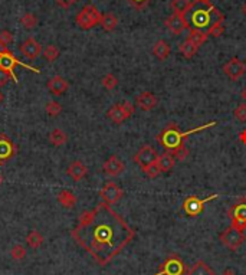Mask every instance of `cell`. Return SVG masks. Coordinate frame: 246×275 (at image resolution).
<instances>
[{
    "label": "cell",
    "mask_w": 246,
    "mask_h": 275,
    "mask_svg": "<svg viewBox=\"0 0 246 275\" xmlns=\"http://www.w3.org/2000/svg\"><path fill=\"white\" fill-rule=\"evenodd\" d=\"M71 236L99 266H105L134 239L136 231L111 204L101 202L92 211L79 215Z\"/></svg>",
    "instance_id": "6da1fadb"
},
{
    "label": "cell",
    "mask_w": 246,
    "mask_h": 275,
    "mask_svg": "<svg viewBox=\"0 0 246 275\" xmlns=\"http://www.w3.org/2000/svg\"><path fill=\"white\" fill-rule=\"evenodd\" d=\"M217 121H210L205 124V125L195 127V128L189 130V131L183 132L176 122H168L167 125L157 134V142L166 149V152L173 154V157L176 160L183 162L189 157V149L186 147L187 137L192 135V134H196V132L209 130L212 127H215Z\"/></svg>",
    "instance_id": "7a4b0ae2"
},
{
    "label": "cell",
    "mask_w": 246,
    "mask_h": 275,
    "mask_svg": "<svg viewBox=\"0 0 246 275\" xmlns=\"http://www.w3.org/2000/svg\"><path fill=\"white\" fill-rule=\"evenodd\" d=\"M187 23L193 29L207 32L217 22H225V15L212 3V0H192L184 13Z\"/></svg>",
    "instance_id": "3957f363"
},
{
    "label": "cell",
    "mask_w": 246,
    "mask_h": 275,
    "mask_svg": "<svg viewBox=\"0 0 246 275\" xmlns=\"http://www.w3.org/2000/svg\"><path fill=\"white\" fill-rule=\"evenodd\" d=\"M101 18H102V13L97 9V6L94 5H85L78 15L75 18V22H77V26L82 31H89L95 26H98L101 23Z\"/></svg>",
    "instance_id": "277c9868"
},
{
    "label": "cell",
    "mask_w": 246,
    "mask_h": 275,
    "mask_svg": "<svg viewBox=\"0 0 246 275\" xmlns=\"http://www.w3.org/2000/svg\"><path fill=\"white\" fill-rule=\"evenodd\" d=\"M20 65V66H23V68H26V70H29V71L36 72V74H39V70H36V68H33V66H30V65H26V63H23L22 61H19L12 51H9L8 48H5L3 51L0 52V70L2 71H5L6 74H9L10 77H12V81L18 82V75L15 74V68Z\"/></svg>",
    "instance_id": "5b68a950"
},
{
    "label": "cell",
    "mask_w": 246,
    "mask_h": 275,
    "mask_svg": "<svg viewBox=\"0 0 246 275\" xmlns=\"http://www.w3.org/2000/svg\"><path fill=\"white\" fill-rule=\"evenodd\" d=\"M227 216L230 219V226L239 231H246V197L237 199V202L232 204L227 211Z\"/></svg>",
    "instance_id": "8992f818"
},
{
    "label": "cell",
    "mask_w": 246,
    "mask_h": 275,
    "mask_svg": "<svg viewBox=\"0 0 246 275\" xmlns=\"http://www.w3.org/2000/svg\"><path fill=\"white\" fill-rule=\"evenodd\" d=\"M217 197H219V194H210V196H207L205 199H200L197 196H190V197L184 199L181 208H183V211H184V214L187 216L196 218L200 214H203L206 203L212 202V200H216Z\"/></svg>",
    "instance_id": "52a82bcc"
},
{
    "label": "cell",
    "mask_w": 246,
    "mask_h": 275,
    "mask_svg": "<svg viewBox=\"0 0 246 275\" xmlns=\"http://www.w3.org/2000/svg\"><path fill=\"white\" fill-rule=\"evenodd\" d=\"M186 265L180 255L170 254L154 275H186Z\"/></svg>",
    "instance_id": "ba28073f"
},
{
    "label": "cell",
    "mask_w": 246,
    "mask_h": 275,
    "mask_svg": "<svg viewBox=\"0 0 246 275\" xmlns=\"http://www.w3.org/2000/svg\"><path fill=\"white\" fill-rule=\"evenodd\" d=\"M219 239H220L222 244L226 246L227 249H230V251H237L246 241V236L245 232L239 231V229L233 228V226H229V228H226L222 234L219 235Z\"/></svg>",
    "instance_id": "9c48e42d"
},
{
    "label": "cell",
    "mask_w": 246,
    "mask_h": 275,
    "mask_svg": "<svg viewBox=\"0 0 246 275\" xmlns=\"http://www.w3.org/2000/svg\"><path fill=\"white\" fill-rule=\"evenodd\" d=\"M134 111H136L134 104H131L130 101L118 102V104H114L107 111V117L115 124H122L134 114Z\"/></svg>",
    "instance_id": "30bf717a"
},
{
    "label": "cell",
    "mask_w": 246,
    "mask_h": 275,
    "mask_svg": "<svg viewBox=\"0 0 246 275\" xmlns=\"http://www.w3.org/2000/svg\"><path fill=\"white\" fill-rule=\"evenodd\" d=\"M99 196H101L102 202H105L107 204H115L118 203L119 200L122 199L124 190L117 183L107 182V183L102 186V189L99 190Z\"/></svg>",
    "instance_id": "8fae6325"
},
{
    "label": "cell",
    "mask_w": 246,
    "mask_h": 275,
    "mask_svg": "<svg viewBox=\"0 0 246 275\" xmlns=\"http://www.w3.org/2000/svg\"><path fill=\"white\" fill-rule=\"evenodd\" d=\"M158 154L157 152L154 150V147H151L150 144H146V146H143L140 150H138L137 153L134 154V157H133V160H134V163L137 164L141 167V170L143 169H146L147 166L150 164H153L156 160H157Z\"/></svg>",
    "instance_id": "7c38bea8"
},
{
    "label": "cell",
    "mask_w": 246,
    "mask_h": 275,
    "mask_svg": "<svg viewBox=\"0 0 246 275\" xmlns=\"http://www.w3.org/2000/svg\"><path fill=\"white\" fill-rule=\"evenodd\" d=\"M164 26H166L173 35H181L186 29L190 28L189 23H187L186 18H184V15H181V13H174V12H173V15H170L167 19L164 21Z\"/></svg>",
    "instance_id": "4fadbf2b"
},
{
    "label": "cell",
    "mask_w": 246,
    "mask_h": 275,
    "mask_svg": "<svg viewBox=\"0 0 246 275\" xmlns=\"http://www.w3.org/2000/svg\"><path fill=\"white\" fill-rule=\"evenodd\" d=\"M246 71V63L240 61L239 58H232L223 65V72L230 81H237L243 77Z\"/></svg>",
    "instance_id": "5bb4252c"
},
{
    "label": "cell",
    "mask_w": 246,
    "mask_h": 275,
    "mask_svg": "<svg viewBox=\"0 0 246 275\" xmlns=\"http://www.w3.org/2000/svg\"><path fill=\"white\" fill-rule=\"evenodd\" d=\"M126 170V166L122 163V160L119 159L118 156L112 154L111 157H108L105 160V163L102 166V172L104 174H107L109 177H117L119 174Z\"/></svg>",
    "instance_id": "9a60e30c"
},
{
    "label": "cell",
    "mask_w": 246,
    "mask_h": 275,
    "mask_svg": "<svg viewBox=\"0 0 246 275\" xmlns=\"http://www.w3.org/2000/svg\"><path fill=\"white\" fill-rule=\"evenodd\" d=\"M16 146L10 140L6 134H0V164L6 163L16 154Z\"/></svg>",
    "instance_id": "2e32d148"
},
{
    "label": "cell",
    "mask_w": 246,
    "mask_h": 275,
    "mask_svg": "<svg viewBox=\"0 0 246 275\" xmlns=\"http://www.w3.org/2000/svg\"><path fill=\"white\" fill-rule=\"evenodd\" d=\"M19 51L22 52V55H25L28 59L33 61L42 53V45L36 41L35 38H28L26 41L23 42L19 46Z\"/></svg>",
    "instance_id": "e0dca14e"
},
{
    "label": "cell",
    "mask_w": 246,
    "mask_h": 275,
    "mask_svg": "<svg viewBox=\"0 0 246 275\" xmlns=\"http://www.w3.org/2000/svg\"><path fill=\"white\" fill-rule=\"evenodd\" d=\"M46 87H48V90H49L52 95L60 97V95H64L65 92L68 91L69 82L65 78H62L60 75H55L48 81Z\"/></svg>",
    "instance_id": "ac0fdd59"
},
{
    "label": "cell",
    "mask_w": 246,
    "mask_h": 275,
    "mask_svg": "<svg viewBox=\"0 0 246 275\" xmlns=\"http://www.w3.org/2000/svg\"><path fill=\"white\" fill-rule=\"evenodd\" d=\"M67 173H68V176L74 180V182H79V180H82V179L87 177V174H88V167L82 163V162L75 160V162H72V163L68 166Z\"/></svg>",
    "instance_id": "d6986e66"
},
{
    "label": "cell",
    "mask_w": 246,
    "mask_h": 275,
    "mask_svg": "<svg viewBox=\"0 0 246 275\" xmlns=\"http://www.w3.org/2000/svg\"><path fill=\"white\" fill-rule=\"evenodd\" d=\"M136 104L143 110V111H151L158 104V98L150 91L141 92L136 100Z\"/></svg>",
    "instance_id": "ffe728a7"
},
{
    "label": "cell",
    "mask_w": 246,
    "mask_h": 275,
    "mask_svg": "<svg viewBox=\"0 0 246 275\" xmlns=\"http://www.w3.org/2000/svg\"><path fill=\"white\" fill-rule=\"evenodd\" d=\"M156 164L158 166V169H160V172H161V173H167V172H170V170L174 167V164H176V159L173 157V154L171 153L164 152L163 154H158L157 160H156Z\"/></svg>",
    "instance_id": "44dd1931"
},
{
    "label": "cell",
    "mask_w": 246,
    "mask_h": 275,
    "mask_svg": "<svg viewBox=\"0 0 246 275\" xmlns=\"http://www.w3.org/2000/svg\"><path fill=\"white\" fill-rule=\"evenodd\" d=\"M170 53H171V46H170L168 42L160 39V41H157L153 45V55L157 58L158 61L167 59L168 56H170Z\"/></svg>",
    "instance_id": "7402d4cb"
},
{
    "label": "cell",
    "mask_w": 246,
    "mask_h": 275,
    "mask_svg": "<svg viewBox=\"0 0 246 275\" xmlns=\"http://www.w3.org/2000/svg\"><path fill=\"white\" fill-rule=\"evenodd\" d=\"M56 200H58L64 208H67V209H74L75 204H77V196L72 193L71 190H68V189H64V190H60L59 193L56 194Z\"/></svg>",
    "instance_id": "603a6c76"
},
{
    "label": "cell",
    "mask_w": 246,
    "mask_h": 275,
    "mask_svg": "<svg viewBox=\"0 0 246 275\" xmlns=\"http://www.w3.org/2000/svg\"><path fill=\"white\" fill-rule=\"evenodd\" d=\"M186 39L192 42L193 45H196L197 48H200V46L209 39V33L205 31H200V29H193V28H190Z\"/></svg>",
    "instance_id": "cb8c5ba5"
},
{
    "label": "cell",
    "mask_w": 246,
    "mask_h": 275,
    "mask_svg": "<svg viewBox=\"0 0 246 275\" xmlns=\"http://www.w3.org/2000/svg\"><path fill=\"white\" fill-rule=\"evenodd\" d=\"M186 275H216L215 271L205 262V261H197L195 265L186 272Z\"/></svg>",
    "instance_id": "d4e9b609"
},
{
    "label": "cell",
    "mask_w": 246,
    "mask_h": 275,
    "mask_svg": "<svg viewBox=\"0 0 246 275\" xmlns=\"http://www.w3.org/2000/svg\"><path fill=\"white\" fill-rule=\"evenodd\" d=\"M49 142L52 146L60 147V146H64V144L68 142V134L64 131V130H60V128H53L49 132Z\"/></svg>",
    "instance_id": "484cf974"
},
{
    "label": "cell",
    "mask_w": 246,
    "mask_h": 275,
    "mask_svg": "<svg viewBox=\"0 0 246 275\" xmlns=\"http://www.w3.org/2000/svg\"><path fill=\"white\" fill-rule=\"evenodd\" d=\"M99 25L102 26V29L105 32H112L118 25V18L114 13H104Z\"/></svg>",
    "instance_id": "4316f807"
},
{
    "label": "cell",
    "mask_w": 246,
    "mask_h": 275,
    "mask_svg": "<svg viewBox=\"0 0 246 275\" xmlns=\"http://www.w3.org/2000/svg\"><path fill=\"white\" fill-rule=\"evenodd\" d=\"M43 235L40 234L39 231H36V229H33V231H30L29 234L26 235V244L29 248L32 249H38L42 246L43 244Z\"/></svg>",
    "instance_id": "83f0119b"
},
{
    "label": "cell",
    "mask_w": 246,
    "mask_h": 275,
    "mask_svg": "<svg viewBox=\"0 0 246 275\" xmlns=\"http://www.w3.org/2000/svg\"><path fill=\"white\" fill-rule=\"evenodd\" d=\"M197 49H199V48H197L196 45H193L192 42L187 41V39L178 45V51H180V53H181L186 59H192V58L196 55Z\"/></svg>",
    "instance_id": "f1b7e54d"
},
{
    "label": "cell",
    "mask_w": 246,
    "mask_h": 275,
    "mask_svg": "<svg viewBox=\"0 0 246 275\" xmlns=\"http://www.w3.org/2000/svg\"><path fill=\"white\" fill-rule=\"evenodd\" d=\"M20 23H22V26L25 28V29H33V28H36V25H38V18L33 15V13H25L22 18H20Z\"/></svg>",
    "instance_id": "f546056e"
},
{
    "label": "cell",
    "mask_w": 246,
    "mask_h": 275,
    "mask_svg": "<svg viewBox=\"0 0 246 275\" xmlns=\"http://www.w3.org/2000/svg\"><path fill=\"white\" fill-rule=\"evenodd\" d=\"M42 53H43V58L48 62H55L59 58L60 55L59 49H58L55 45H48V46L42 51Z\"/></svg>",
    "instance_id": "4dcf8cb0"
},
{
    "label": "cell",
    "mask_w": 246,
    "mask_h": 275,
    "mask_svg": "<svg viewBox=\"0 0 246 275\" xmlns=\"http://www.w3.org/2000/svg\"><path fill=\"white\" fill-rule=\"evenodd\" d=\"M190 3H192V0H171V9L174 13L184 15L190 8Z\"/></svg>",
    "instance_id": "1f68e13d"
},
{
    "label": "cell",
    "mask_w": 246,
    "mask_h": 275,
    "mask_svg": "<svg viewBox=\"0 0 246 275\" xmlns=\"http://www.w3.org/2000/svg\"><path fill=\"white\" fill-rule=\"evenodd\" d=\"M101 84H102V87H104L105 90L112 91V90H115V88H117V85H118V80H117V77H115L114 74H107V75H104V77H102Z\"/></svg>",
    "instance_id": "d6a6232c"
},
{
    "label": "cell",
    "mask_w": 246,
    "mask_h": 275,
    "mask_svg": "<svg viewBox=\"0 0 246 275\" xmlns=\"http://www.w3.org/2000/svg\"><path fill=\"white\" fill-rule=\"evenodd\" d=\"M45 111L48 112L49 117H58L62 112V105L58 101H49L45 105Z\"/></svg>",
    "instance_id": "836d02e7"
},
{
    "label": "cell",
    "mask_w": 246,
    "mask_h": 275,
    "mask_svg": "<svg viewBox=\"0 0 246 275\" xmlns=\"http://www.w3.org/2000/svg\"><path fill=\"white\" fill-rule=\"evenodd\" d=\"M10 256L16 261H22L25 256H26V248L23 245H15L12 249H10Z\"/></svg>",
    "instance_id": "e575fe53"
},
{
    "label": "cell",
    "mask_w": 246,
    "mask_h": 275,
    "mask_svg": "<svg viewBox=\"0 0 246 275\" xmlns=\"http://www.w3.org/2000/svg\"><path fill=\"white\" fill-rule=\"evenodd\" d=\"M207 33H209V36L220 38V36L225 33V25H223V22H217V23H215V25L207 31Z\"/></svg>",
    "instance_id": "d590c367"
},
{
    "label": "cell",
    "mask_w": 246,
    "mask_h": 275,
    "mask_svg": "<svg viewBox=\"0 0 246 275\" xmlns=\"http://www.w3.org/2000/svg\"><path fill=\"white\" fill-rule=\"evenodd\" d=\"M143 172L146 173V176H147L148 179H156V177H158V176L161 174L160 169H158V166L156 164V162H154L153 164H150V166H147L146 169H143Z\"/></svg>",
    "instance_id": "8d00e7d4"
},
{
    "label": "cell",
    "mask_w": 246,
    "mask_h": 275,
    "mask_svg": "<svg viewBox=\"0 0 246 275\" xmlns=\"http://www.w3.org/2000/svg\"><path fill=\"white\" fill-rule=\"evenodd\" d=\"M12 42H13V35H12V32L9 31L0 32V45H2V48H3V49H5V48H8Z\"/></svg>",
    "instance_id": "74e56055"
},
{
    "label": "cell",
    "mask_w": 246,
    "mask_h": 275,
    "mask_svg": "<svg viewBox=\"0 0 246 275\" xmlns=\"http://www.w3.org/2000/svg\"><path fill=\"white\" fill-rule=\"evenodd\" d=\"M233 115L236 118L237 121L240 122H246V102L245 104H239L235 111H233Z\"/></svg>",
    "instance_id": "f35d334b"
},
{
    "label": "cell",
    "mask_w": 246,
    "mask_h": 275,
    "mask_svg": "<svg viewBox=\"0 0 246 275\" xmlns=\"http://www.w3.org/2000/svg\"><path fill=\"white\" fill-rule=\"evenodd\" d=\"M127 2L134 9H137V11H143L148 3H150V0H127Z\"/></svg>",
    "instance_id": "ab89813d"
},
{
    "label": "cell",
    "mask_w": 246,
    "mask_h": 275,
    "mask_svg": "<svg viewBox=\"0 0 246 275\" xmlns=\"http://www.w3.org/2000/svg\"><path fill=\"white\" fill-rule=\"evenodd\" d=\"M78 0H55V3L62 8V9H69V8H72L75 3H77Z\"/></svg>",
    "instance_id": "60d3db41"
},
{
    "label": "cell",
    "mask_w": 246,
    "mask_h": 275,
    "mask_svg": "<svg viewBox=\"0 0 246 275\" xmlns=\"http://www.w3.org/2000/svg\"><path fill=\"white\" fill-rule=\"evenodd\" d=\"M10 80H12V77H10L9 74H6V72L0 70V88H2V87H5Z\"/></svg>",
    "instance_id": "b9f144b4"
},
{
    "label": "cell",
    "mask_w": 246,
    "mask_h": 275,
    "mask_svg": "<svg viewBox=\"0 0 246 275\" xmlns=\"http://www.w3.org/2000/svg\"><path fill=\"white\" fill-rule=\"evenodd\" d=\"M237 139H239V142H240V143L245 144V146H246V128H245V130H242V131L239 132Z\"/></svg>",
    "instance_id": "7bdbcfd3"
},
{
    "label": "cell",
    "mask_w": 246,
    "mask_h": 275,
    "mask_svg": "<svg viewBox=\"0 0 246 275\" xmlns=\"http://www.w3.org/2000/svg\"><path fill=\"white\" fill-rule=\"evenodd\" d=\"M222 275H236V272H235V271H233L232 268H226V269H225V271L222 272Z\"/></svg>",
    "instance_id": "ee69618b"
},
{
    "label": "cell",
    "mask_w": 246,
    "mask_h": 275,
    "mask_svg": "<svg viewBox=\"0 0 246 275\" xmlns=\"http://www.w3.org/2000/svg\"><path fill=\"white\" fill-rule=\"evenodd\" d=\"M240 98L246 102V87L242 90V92H240Z\"/></svg>",
    "instance_id": "f6af8a7d"
},
{
    "label": "cell",
    "mask_w": 246,
    "mask_h": 275,
    "mask_svg": "<svg viewBox=\"0 0 246 275\" xmlns=\"http://www.w3.org/2000/svg\"><path fill=\"white\" fill-rule=\"evenodd\" d=\"M242 12H243V15H246V3L242 6Z\"/></svg>",
    "instance_id": "bcb514c9"
},
{
    "label": "cell",
    "mask_w": 246,
    "mask_h": 275,
    "mask_svg": "<svg viewBox=\"0 0 246 275\" xmlns=\"http://www.w3.org/2000/svg\"><path fill=\"white\" fill-rule=\"evenodd\" d=\"M3 98H5V97H3V92L0 91V104H2V101H3Z\"/></svg>",
    "instance_id": "7dc6e473"
},
{
    "label": "cell",
    "mask_w": 246,
    "mask_h": 275,
    "mask_svg": "<svg viewBox=\"0 0 246 275\" xmlns=\"http://www.w3.org/2000/svg\"><path fill=\"white\" fill-rule=\"evenodd\" d=\"M3 183V174L0 173V184Z\"/></svg>",
    "instance_id": "c3c4849f"
},
{
    "label": "cell",
    "mask_w": 246,
    "mask_h": 275,
    "mask_svg": "<svg viewBox=\"0 0 246 275\" xmlns=\"http://www.w3.org/2000/svg\"><path fill=\"white\" fill-rule=\"evenodd\" d=\"M3 51V48H2V45H0V52Z\"/></svg>",
    "instance_id": "681fc988"
}]
</instances>
